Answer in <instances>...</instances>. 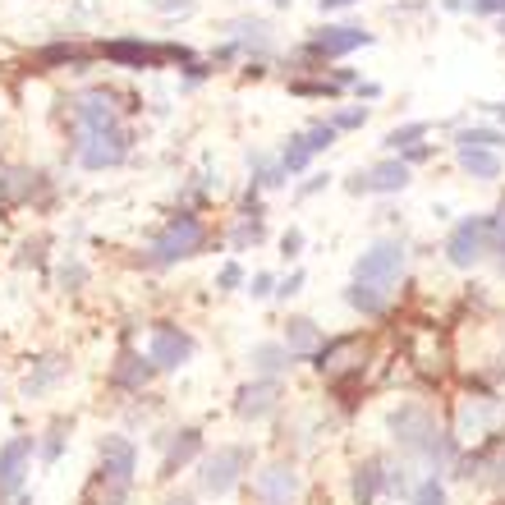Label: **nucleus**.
Listing matches in <instances>:
<instances>
[{
	"label": "nucleus",
	"mask_w": 505,
	"mask_h": 505,
	"mask_svg": "<svg viewBox=\"0 0 505 505\" xmlns=\"http://www.w3.org/2000/svg\"><path fill=\"white\" fill-rule=\"evenodd\" d=\"M404 267H409V244L391 235V239H377V244H368L364 253H358L354 280L377 285V290H391V285H400Z\"/></svg>",
	"instance_id": "nucleus-6"
},
{
	"label": "nucleus",
	"mask_w": 505,
	"mask_h": 505,
	"mask_svg": "<svg viewBox=\"0 0 505 505\" xmlns=\"http://www.w3.org/2000/svg\"><path fill=\"white\" fill-rule=\"evenodd\" d=\"M409 364H413L422 377H446L451 354H446V345H442L437 326H422V331H413V340H409Z\"/></svg>",
	"instance_id": "nucleus-19"
},
{
	"label": "nucleus",
	"mask_w": 505,
	"mask_h": 505,
	"mask_svg": "<svg viewBox=\"0 0 505 505\" xmlns=\"http://www.w3.org/2000/svg\"><path fill=\"white\" fill-rule=\"evenodd\" d=\"M413 184V166L404 161V157H382L377 166H368V170H354L349 180H345V189L354 193V198H391V193H404Z\"/></svg>",
	"instance_id": "nucleus-9"
},
{
	"label": "nucleus",
	"mask_w": 505,
	"mask_h": 505,
	"mask_svg": "<svg viewBox=\"0 0 505 505\" xmlns=\"http://www.w3.org/2000/svg\"><path fill=\"white\" fill-rule=\"evenodd\" d=\"M248 368H253V377L280 382V377L295 373V354L285 349V340H257V345L248 349Z\"/></svg>",
	"instance_id": "nucleus-20"
},
{
	"label": "nucleus",
	"mask_w": 505,
	"mask_h": 505,
	"mask_svg": "<svg viewBox=\"0 0 505 505\" xmlns=\"http://www.w3.org/2000/svg\"><path fill=\"white\" fill-rule=\"evenodd\" d=\"M97 55L115 60L120 69H166L170 60L189 64L193 51L189 46H175V42H142V37H120V42H102Z\"/></svg>",
	"instance_id": "nucleus-5"
},
{
	"label": "nucleus",
	"mask_w": 505,
	"mask_h": 505,
	"mask_svg": "<svg viewBox=\"0 0 505 505\" xmlns=\"http://www.w3.org/2000/svg\"><path fill=\"white\" fill-rule=\"evenodd\" d=\"M491 253V216H464L446 239V262L455 271H473Z\"/></svg>",
	"instance_id": "nucleus-10"
},
{
	"label": "nucleus",
	"mask_w": 505,
	"mask_h": 505,
	"mask_svg": "<svg viewBox=\"0 0 505 505\" xmlns=\"http://www.w3.org/2000/svg\"><path fill=\"white\" fill-rule=\"evenodd\" d=\"M368 358H373V340H368L364 331H349V335H335V340H326V345L317 349L313 368H317L322 382L345 386V382H354V377H364Z\"/></svg>",
	"instance_id": "nucleus-3"
},
{
	"label": "nucleus",
	"mask_w": 505,
	"mask_h": 505,
	"mask_svg": "<svg viewBox=\"0 0 505 505\" xmlns=\"http://www.w3.org/2000/svg\"><path fill=\"white\" fill-rule=\"evenodd\" d=\"M409 505H446V487H442V478H422V482H413Z\"/></svg>",
	"instance_id": "nucleus-37"
},
{
	"label": "nucleus",
	"mask_w": 505,
	"mask_h": 505,
	"mask_svg": "<svg viewBox=\"0 0 505 505\" xmlns=\"http://www.w3.org/2000/svg\"><path fill=\"white\" fill-rule=\"evenodd\" d=\"M97 55V46H46L42 51V64H69V69H88V60Z\"/></svg>",
	"instance_id": "nucleus-33"
},
{
	"label": "nucleus",
	"mask_w": 505,
	"mask_h": 505,
	"mask_svg": "<svg viewBox=\"0 0 505 505\" xmlns=\"http://www.w3.org/2000/svg\"><path fill=\"white\" fill-rule=\"evenodd\" d=\"M487 111H491V115H500V120H505V102H496V106H487Z\"/></svg>",
	"instance_id": "nucleus-50"
},
{
	"label": "nucleus",
	"mask_w": 505,
	"mask_h": 505,
	"mask_svg": "<svg viewBox=\"0 0 505 505\" xmlns=\"http://www.w3.org/2000/svg\"><path fill=\"white\" fill-rule=\"evenodd\" d=\"M322 10H349V5H358V0H317Z\"/></svg>",
	"instance_id": "nucleus-48"
},
{
	"label": "nucleus",
	"mask_w": 505,
	"mask_h": 505,
	"mask_svg": "<svg viewBox=\"0 0 505 505\" xmlns=\"http://www.w3.org/2000/svg\"><path fill=\"white\" fill-rule=\"evenodd\" d=\"M491 262H496V271H500V280H505V198L496 202V211H491V253H487Z\"/></svg>",
	"instance_id": "nucleus-35"
},
{
	"label": "nucleus",
	"mask_w": 505,
	"mask_h": 505,
	"mask_svg": "<svg viewBox=\"0 0 505 505\" xmlns=\"http://www.w3.org/2000/svg\"><path fill=\"white\" fill-rule=\"evenodd\" d=\"M148 5H152L157 15H184V10L198 5V0H148Z\"/></svg>",
	"instance_id": "nucleus-45"
},
{
	"label": "nucleus",
	"mask_w": 505,
	"mask_h": 505,
	"mask_svg": "<svg viewBox=\"0 0 505 505\" xmlns=\"http://www.w3.org/2000/svg\"><path fill=\"white\" fill-rule=\"evenodd\" d=\"M64 377H69V358H60V354L37 358L33 373L24 377V400H42V395H46V391H55Z\"/></svg>",
	"instance_id": "nucleus-24"
},
{
	"label": "nucleus",
	"mask_w": 505,
	"mask_h": 505,
	"mask_svg": "<svg viewBox=\"0 0 505 505\" xmlns=\"http://www.w3.org/2000/svg\"><path fill=\"white\" fill-rule=\"evenodd\" d=\"M358 46H373V33H368V28L326 24V28H317V33L308 37V46L299 51V60L322 64V60H340V55H349V51H358Z\"/></svg>",
	"instance_id": "nucleus-12"
},
{
	"label": "nucleus",
	"mask_w": 505,
	"mask_h": 505,
	"mask_svg": "<svg viewBox=\"0 0 505 505\" xmlns=\"http://www.w3.org/2000/svg\"><path fill=\"white\" fill-rule=\"evenodd\" d=\"M455 161H460V170H464L469 180H478V184H491V180H500V170H505L500 152H487V148H455Z\"/></svg>",
	"instance_id": "nucleus-27"
},
{
	"label": "nucleus",
	"mask_w": 505,
	"mask_h": 505,
	"mask_svg": "<svg viewBox=\"0 0 505 505\" xmlns=\"http://www.w3.org/2000/svg\"><path fill=\"white\" fill-rule=\"evenodd\" d=\"M83 505H129V487L124 482H111L106 473H97L83 487Z\"/></svg>",
	"instance_id": "nucleus-31"
},
{
	"label": "nucleus",
	"mask_w": 505,
	"mask_h": 505,
	"mask_svg": "<svg viewBox=\"0 0 505 505\" xmlns=\"http://www.w3.org/2000/svg\"><path fill=\"white\" fill-rule=\"evenodd\" d=\"M276 280H280L276 271H257V276L248 280V295H253V299H271V295H276Z\"/></svg>",
	"instance_id": "nucleus-43"
},
{
	"label": "nucleus",
	"mask_w": 505,
	"mask_h": 505,
	"mask_svg": "<svg viewBox=\"0 0 505 505\" xmlns=\"http://www.w3.org/2000/svg\"><path fill=\"white\" fill-rule=\"evenodd\" d=\"M97 460H102V473L111 478V482H133V473H138V446L129 442V437H120V432H106L102 437V446H97Z\"/></svg>",
	"instance_id": "nucleus-17"
},
{
	"label": "nucleus",
	"mask_w": 505,
	"mask_h": 505,
	"mask_svg": "<svg viewBox=\"0 0 505 505\" xmlns=\"http://www.w3.org/2000/svg\"><path fill=\"white\" fill-rule=\"evenodd\" d=\"M326 184H331V175H326V170H317V175H308V180L295 189V198H313V193H322Z\"/></svg>",
	"instance_id": "nucleus-44"
},
{
	"label": "nucleus",
	"mask_w": 505,
	"mask_h": 505,
	"mask_svg": "<svg viewBox=\"0 0 505 505\" xmlns=\"http://www.w3.org/2000/svg\"><path fill=\"white\" fill-rule=\"evenodd\" d=\"M239 285H244V267L239 262H226L221 271H216V290L230 295V290H239Z\"/></svg>",
	"instance_id": "nucleus-40"
},
{
	"label": "nucleus",
	"mask_w": 505,
	"mask_h": 505,
	"mask_svg": "<svg viewBox=\"0 0 505 505\" xmlns=\"http://www.w3.org/2000/svg\"><path fill=\"white\" fill-rule=\"evenodd\" d=\"M202 248H207V226L198 221L193 211H175L170 221L148 239V248H142V267L166 271V267H180V262L198 257Z\"/></svg>",
	"instance_id": "nucleus-2"
},
{
	"label": "nucleus",
	"mask_w": 505,
	"mask_h": 505,
	"mask_svg": "<svg viewBox=\"0 0 505 505\" xmlns=\"http://www.w3.org/2000/svg\"><path fill=\"white\" fill-rule=\"evenodd\" d=\"M253 244H262V216H239V226L230 230V248L244 253Z\"/></svg>",
	"instance_id": "nucleus-36"
},
{
	"label": "nucleus",
	"mask_w": 505,
	"mask_h": 505,
	"mask_svg": "<svg viewBox=\"0 0 505 505\" xmlns=\"http://www.w3.org/2000/svg\"><path fill=\"white\" fill-rule=\"evenodd\" d=\"M386 427H391V442L400 446L404 460H418V464L437 469V473L455 469V460H460V442L437 422V409H432V404H422V400H404L400 409H391Z\"/></svg>",
	"instance_id": "nucleus-1"
},
{
	"label": "nucleus",
	"mask_w": 505,
	"mask_h": 505,
	"mask_svg": "<svg viewBox=\"0 0 505 505\" xmlns=\"http://www.w3.org/2000/svg\"><path fill=\"white\" fill-rule=\"evenodd\" d=\"M299 496V473L290 464H267L253 473V500L257 505H290Z\"/></svg>",
	"instance_id": "nucleus-16"
},
{
	"label": "nucleus",
	"mask_w": 505,
	"mask_h": 505,
	"mask_svg": "<svg viewBox=\"0 0 505 505\" xmlns=\"http://www.w3.org/2000/svg\"><path fill=\"white\" fill-rule=\"evenodd\" d=\"M345 304L358 317H386L391 313V290H377V285H364V280H349L345 285Z\"/></svg>",
	"instance_id": "nucleus-26"
},
{
	"label": "nucleus",
	"mask_w": 505,
	"mask_h": 505,
	"mask_svg": "<svg viewBox=\"0 0 505 505\" xmlns=\"http://www.w3.org/2000/svg\"><path fill=\"white\" fill-rule=\"evenodd\" d=\"M280 400H285V386L257 377V382H248V386L235 391V413H239L244 422H262V418H271V413L280 409Z\"/></svg>",
	"instance_id": "nucleus-15"
},
{
	"label": "nucleus",
	"mask_w": 505,
	"mask_h": 505,
	"mask_svg": "<svg viewBox=\"0 0 505 505\" xmlns=\"http://www.w3.org/2000/svg\"><path fill=\"white\" fill-rule=\"evenodd\" d=\"M133 157V129H102V133H79L74 138V161L83 170H115Z\"/></svg>",
	"instance_id": "nucleus-7"
},
{
	"label": "nucleus",
	"mask_w": 505,
	"mask_h": 505,
	"mask_svg": "<svg viewBox=\"0 0 505 505\" xmlns=\"http://www.w3.org/2000/svg\"><path fill=\"white\" fill-rule=\"evenodd\" d=\"M248 460H253L248 446H216V455H207L202 469H198V487H202L207 496L235 491L239 478H244V469H248Z\"/></svg>",
	"instance_id": "nucleus-11"
},
{
	"label": "nucleus",
	"mask_w": 505,
	"mask_h": 505,
	"mask_svg": "<svg viewBox=\"0 0 505 505\" xmlns=\"http://www.w3.org/2000/svg\"><path fill=\"white\" fill-rule=\"evenodd\" d=\"M427 133H432V124H427V120H409V124H395V129H391V133L382 138V148L400 157V152H409V148H418V142H422Z\"/></svg>",
	"instance_id": "nucleus-30"
},
{
	"label": "nucleus",
	"mask_w": 505,
	"mask_h": 505,
	"mask_svg": "<svg viewBox=\"0 0 505 505\" xmlns=\"http://www.w3.org/2000/svg\"><path fill=\"white\" fill-rule=\"evenodd\" d=\"M148 358L157 364V373H180L193 358V335L175 322H157L148 335Z\"/></svg>",
	"instance_id": "nucleus-14"
},
{
	"label": "nucleus",
	"mask_w": 505,
	"mask_h": 505,
	"mask_svg": "<svg viewBox=\"0 0 505 505\" xmlns=\"http://www.w3.org/2000/svg\"><path fill=\"white\" fill-rule=\"evenodd\" d=\"M299 253H304V230H299V226H290V230L280 235V257H285V262H295Z\"/></svg>",
	"instance_id": "nucleus-42"
},
{
	"label": "nucleus",
	"mask_w": 505,
	"mask_h": 505,
	"mask_svg": "<svg viewBox=\"0 0 505 505\" xmlns=\"http://www.w3.org/2000/svg\"><path fill=\"white\" fill-rule=\"evenodd\" d=\"M382 482H386V464L382 460H364L354 469V505H373Z\"/></svg>",
	"instance_id": "nucleus-28"
},
{
	"label": "nucleus",
	"mask_w": 505,
	"mask_h": 505,
	"mask_svg": "<svg viewBox=\"0 0 505 505\" xmlns=\"http://www.w3.org/2000/svg\"><path fill=\"white\" fill-rule=\"evenodd\" d=\"M500 422H505V404H500L496 395L469 391V395L460 400V409H455V442L482 446V442L500 437Z\"/></svg>",
	"instance_id": "nucleus-8"
},
{
	"label": "nucleus",
	"mask_w": 505,
	"mask_h": 505,
	"mask_svg": "<svg viewBox=\"0 0 505 505\" xmlns=\"http://www.w3.org/2000/svg\"><path fill=\"white\" fill-rule=\"evenodd\" d=\"M500 37H505V15H500Z\"/></svg>",
	"instance_id": "nucleus-51"
},
{
	"label": "nucleus",
	"mask_w": 505,
	"mask_h": 505,
	"mask_svg": "<svg viewBox=\"0 0 505 505\" xmlns=\"http://www.w3.org/2000/svg\"><path fill=\"white\" fill-rule=\"evenodd\" d=\"M60 451H64V422H55V427L46 432V442H42V460H46V464H55V460H60Z\"/></svg>",
	"instance_id": "nucleus-41"
},
{
	"label": "nucleus",
	"mask_w": 505,
	"mask_h": 505,
	"mask_svg": "<svg viewBox=\"0 0 505 505\" xmlns=\"http://www.w3.org/2000/svg\"><path fill=\"white\" fill-rule=\"evenodd\" d=\"M152 377H157V364L142 358L138 349H120V358L111 364V386H120V391H142Z\"/></svg>",
	"instance_id": "nucleus-23"
},
{
	"label": "nucleus",
	"mask_w": 505,
	"mask_h": 505,
	"mask_svg": "<svg viewBox=\"0 0 505 505\" xmlns=\"http://www.w3.org/2000/svg\"><path fill=\"white\" fill-rule=\"evenodd\" d=\"M455 148L505 152V129H496V124H464V129H455Z\"/></svg>",
	"instance_id": "nucleus-29"
},
{
	"label": "nucleus",
	"mask_w": 505,
	"mask_h": 505,
	"mask_svg": "<svg viewBox=\"0 0 505 505\" xmlns=\"http://www.w3.org/2000/svg\"><path fill=\"white\" fill-rule=\"evenodd\" d=\"M368 115H373V111H368L364 102H358V106H335V111L326 115V124H331L335 133H354V129L368 124Z\"/></svg>",
	"instance_id": "nucleus-34"
},
{
	"label": "nucleus",
	"mask_w": 505,
	"mask_h": 505,
	"mask_svg": "<svg viewBox=\"0 0 505 505\" xmlns=\"http://www.w3.org/2000/svg\"><path fill=\"white\" fill-rule=\"evenodd\" d=\"M157 446H166V464H161V478H175L198 451H202V432L198 427H180V432H166V437H152Z\"/></svg>",
	"instance_id": "nucleus-22"
},
{
	"label": "nucleus",
	"mask_w": 505,
	"mask_h": 505,
	"mask_svg": "<svg viewBox=\"0 0 505 505\" xmlns=\"http://www.w3.org/2000/svg\"><path fill=\"white\" fill-rule=\"evenodd\" d=\"M331 148H335V129L326 120H313L308 129L290 133V142L280 148V166H285V175H304L313 166V157L317 152H331Z\"/></svg>",
	"instance_id": "nucleus-13"
},
{
	"label": "nucleus",
	"mask_w": 505,
	"mask_h": 505,
	"mask_svg": "<svg viewBox=\"0 0 505 505\" xmlns=\"http://www.w3.org/2000/svg\"><path fill=\"white\" fill-rule=\"evenodd\" d=\"M500 505H505V500H500Z\"/></svg>",
	"instance_id": "nucleus-52"
},
{
	"label": "nucleus",
	"mask_w": 505,
	"mask_h": 505,
	"mask_svg": "<svg viewBox=\"0 0 505 505\" xmlns=\"http://www.w3.org/2000/svg\"><path fill=\"white\" fill-rule=\"evenodd\" d=\"M304 280H308L304 267H295L290 276H280V280H276V299H295V295L304 290Z\"/></svg>",
	"instance_id": "nucleus-38"
},
{
	"label": "nucleus",
	"mask_w": 505,
	"mask_h": 505,
	"mask_svg": "<svg viewBox=\"0 0 505 505\" xmlns=\"http://www.w3.org/2000/svg\"><path fill=\"white\" fill-rule=\"evenodd\" d=\"M166 505H193V496H170Z\"/></svg>",
	"instance_id": "nucleus-49"
},
{
	"label": "nucleus",
	"mask_w": 505,
	"mask_h": 505,
	"mask_svg": "<svg viewBox=\"0 0 505 505\" xmlns=\"http://www.w3.org/2000/svg\"><path fill=\"white\" fill-rule=\"evenodd\" d=\"M386 487H391L395 496H409V491H413V478H409V464H391V469H386Z\"/></svg>",
	"instance_id": "nucleus-39"
},
{
	"label": "nucleus",
	"mask_w": 505,
	"mask_h": 505,
	"mask_svg": "<svg viewBox=\"0 0 505 505\" xmlns=\"http://www.w3.org/2000/svg\"><path fill=\"white\" fill-rule=\"evenodd\" d=\"M64 106H69V120H74V129H79V133L120 129V124H124V115H129V111H138V106H129V97H124V92H115V88H83V92L69 97ZM79 133H74V138H79Z\"/></svg>",
	"instance_id": "nucleus-4"
},
{
	"label": "nucleus",
	"mask_w": 505,
	"mask_h": 505,
	"mask_svg": "<svg viewBox=\"0 0 505 505\" xmlns=\"http://www.w3.org/2000/svg\"><path fill=\"white\" fill-rule=\"evenodd\" d=\"M221 37L235 42L239 55H248V60H253V55L267 60V55H271V24H267V19H248V15H244V19H226V24H221Z\"/></svg>",
	"instance_id": "nucleus-18"
},
{
	"label": "nucleus",
	"mask_w": 505,
	"mask_h": 505,
	"mask_svg": "<svg viewBox=\"0 0 505 505\" xmlns=\"http://www.w3.org/2000/svg\"><path fill=\"white\" fill-rule=\"evenodd\" d=\"M473 15H505V0H464Z\"/></svg>",
	"instance_id": "nucleus-46"
},
{
	"label": "nucleus",
	"mask_w": 505,
	"mask_h": 505,
	"mask_svg": "<svg viewBox=\"0 0 505 505\" xmlns=\"http://www.w3.org/2000/svg\"><path fill=\"white\" fill-rule=\"evenodd\" d=\"M354 92H358V102H377L382 97V83H354Z\"/></svg>",
	"instance_id": "nucleus-47"
},
{
	"label": "nucleus",
	"mask_w": 505,
	"mask_h": 505,
	"mask_svg": "<svg viewBox=\"0 0 505 505\" xmlns=\"http://www.w3.org/2000/svg\"><path fill=\"white\" fill-rule=\"evenodd\" d=\"M28 460H33V437H15L0 446V496H15L24 487Z\"/></svg>",
	"instance_id": "nucleus-21"
},
{
	"label": "nucleus",
	"mask_w": 505,
	"mask_h": 505,
	"mask_svg": "<svg viewBox=\"0 0 505 505\" xmlns=\"http://www.w3.org/2000/svg\"><path fill=\"white\" fill-rule=\"evenodd\" d=\"M55 285H60L64 295L83 290V285H88V262H83L79 253H64V257H60V267H55Z\"/></svg>",
	"instance_id": "nucleus-32"
},
{
	"label": "nucleus",
	"mask_w": 505,
	"mask_h": 505,
	"mask_svg": "<svg viewBox=\"0 0 505 505\" xmlns=\"http://www.w3.org/2000/svg\"><path fill=\"white\" fill-rule=\"evenodd\" d=\"M326 345L322 326L313 317H290L285 322V349H290L295 358H317V349Z\"/></svg>",
	"instance_id": "nucleus-25"
}]
</instances>
